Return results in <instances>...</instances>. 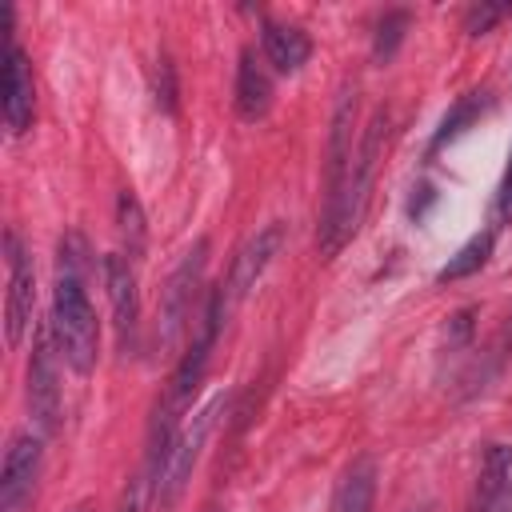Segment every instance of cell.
I'll return each instance as SVG.
<instances>
[{
    "mask_svg": "<svg viewBox=\"0 0 512 512\" xmlns=\"http://www.w3.org/2000/svg\"><path fill=\"white\" fill-rule=\"evenodd\" d=\"M352 120H356V88H344L332 108V136H328V180H324V208H320V228H316V248L324 260H332L352 228Z\"/></svg>",
    "mask_w": 512,
    "mask_h": 512,
    "instance_id": "obj_1",
    "label": "cell"
},
{
    "mask_svg": "<svg viewBox=\"0 0 512 512\" xmlns=\"http://www.w3.org/2000/svg\"><path fill=\"white\" fill-rule=\"evenodd\" d=\"M52 336H56L60 360L76 376H88L96 368V348H100L96 308L84 292V280L64 268L56 272V292H52Z\"/></svg>",
    "mask_w": 512,
    "mask_h": 512,
    "instance_id": "obj_2",
    "label": "cell"
},
{
    "mask_svg": "<svg viewBox=\"0 0 512 512\" xmlns=\"http://www.w3.org/2000/svg\"><path fill=\"white\" fill-rule=\"evenodd\" d=\"M224 404H228V396L216 392V396H212L200 412H192V420L176 432L172 452H168V460H164V472H160V480H156V504H160V508H172V504L180 500V492L188 488L192 468H196V460H200V452H204V440H208V432L216 428V416L224 412Z\"/></svg>",
    "mask_w": 512,
    "mask_h": 512,
    "instance_id": "obj_3",
    "label": "cell"
},
{
    "mask_svg": "<svg viewBox=\"0 0 512 512\" xmlns=\"http://www.w3.org/2000/svg\"><path fill=\"white\" fill-rule=\"evenodd\" d=\"M204 264H208V240H196L184 260L176 264V272L164 284V304H160V352L172 356V348L180 344V336L188 332V320L196 312V296H200V280H204Z\"/></svg>",
    "mask_w": 512,
    "mask_h": 512,
    "instance_id": "obj_4",
    "label": "cell"
},
{
    "mask_svg": "<svg viewBox=\"0 0 512 512\" xmlns=\"http://www.w3.org/2000/svg\"><path fill=\"white\" fill-rule=\"evenodd\" d=\"M56 360H60V348H56L52 320H48L36 328L32 360H28V412H32V424L40 428V436H52L60 428V416H64Z\"/></svg>",
    "mask_w": 512,
    "mask_h": 512,
    "instance_id": "obj_5",
    "label": "cell"
},
{
    "mask_svg": "<svg viewBox=\"0 0 512 512\" xmlns=\"http://www.w3.org/2000/svg\"><path fill=\"white\" fill-rule=\"evenodd\" d=\"M4 260H8V300H4V332L8 348H20L24 332L32 328V308H36V276H32V256L24 252L20 236L8 228L4 232Z\"/></svg>",
    "mask_w": 512,
    "mask_h": 512,
    "instance_id": "obj_6",
    "label": "cell"
},
{
    "mask_svg": "<svg viewBox=\"0 0 512 512\" xmlns=\"http://www.w3.org/2000/svg\"><path fill=\"white\" fill-rule=\"evenodd\" d=\"M100 272H104V292H108V304H112V324H116L120 352H132L136 324H140V292H136L132 260L120 256V252H108L100 260Z\"/></svg>",
    "mask_w": 512,
    "mask_h": 512,
    "instance_id": "obj_7",
    "label": "cell"
},
{
    "mask_svg": "<svg viewBox=\"0 0 512 512\" xmlns=\"http://www.w3.org/2000/svg\"><path fill=\"white\" fill-rule=\"evenodd\" d=\"M40 456H44V436L40 432H16L4 464H0V512H16L24 496L32 492L40 476Z\"/></svg>",
    "mask_w": 512,
    "mask_h": 512,
    "instance_id": "obj_8",
    "label": "cell"
},
{
    "mask_svg": "<svg viewBox=\"0 0 512 512\" xmlns=\"http://www.w3.org/2000/svg\"><path fill=\"white\" fill-rule=\"evenodd\" d=\"M32 116H36L32 64L12 40H4V124L20 136L32 128Z\"/></svg>",
    "mask_w": 512,
    "mask_h": 512,
    "instance_id": "obj_9",
    "label": "cell"
},
{
    "mask_svg": "<svg viewBox=\"0 0 512 512\" xmlns=\"http://www.w3.org/2000/svg\"><path fill=\"white\" fill-rule=\"evenodd\" d=\"M280 244H284V228H280V224H264L256 236H248V244H244V248L236 252V260H232V272H228V284H224L228 304L244 300V296L256 288V280L264 276V268H268L272 256L280 252Z\"/></svg>",
    "mask_w": 512,
    "mask_h": 512,
    "instance_id": "obj_10",
    "label": "cell"
},
{
    "mask_svg": "<svg viewBox=\"0 0 512 512\" xmlns=\"http://www.w3.org/2000/svg\"><path fill=\"white\" fill-rule=\"evenodd\" d=\"M272 108V80L264 72V64L256 60L252 48L240 52V68H236V116L244 124L264 120Z\"/></svg>",
    "mask_w": 512,
    "mask_h": 512,
    "instance_id": "obj_11",
    "label": "cell"
},
{
    "mask_svg": "<svg viewBox=\"0 0 512 512\" xmlns=\"http://www.w3.org/2000/svg\"><path fill=\"white\" fill-rule=\"evenodd\" d=\"M384 128H388V116L376 112L360 136V148H356V168H352V228L360 224L364 216V204H368V188H372V172H376V156H380V144H384Z\"/></svg>",
    "mask_w": 512,
    "mask_h": 512,
    "instance_id": "obj_12",
    "label": "cell"
},
{
    "mask_svg": "<svg viewBox=\"0 0 512 512\" xmlns=\"http://www.w3.org/2000/svg\"><path fill=\"white\" fill-rule=\"evenodd\" d=\"M372 504H376V460L356 456L340 472V484L332 492V512H372Z\"/></svg>",
    "mask_w": 512,
    "mask_h": 512,
    "instance_id": "obj_13",
    "label": "cell"
},
{
    "mask_svg": "<svg viewBox=\"0 0 512 512\" xmlns=\"http://www.w3.org/2000/svg\"><path fill=\"white\" fill-rule=\"evenodd\" d=\"M264 56H268V64H272L276 72L292 76V72H300V68L308 64L312 40H308V32L296 28V24H264Z\"/></svg>",
    "mask_w": 512,
    "mask_h": 512,
    "instance_id": "obj_14",
    "label": "cell"
},
{
    "mask_svg": "<svg viewBox=\"0 0 512 512\" xmlns=\"http://www.w3.org/2000/svg\"><path fill=\"white\" fill-rule=\"evenodd\" d=\"M484 108H488V96H484V92H468V96H460V100L448 108V116L440 120V128H436V136H432V148H444L448 140H456L460 132H468V128L484 116Z\"/></svg>",
    "mask_w": 512,
    "mask_h": 512,
    "instance_id": "obj_15",
    "label": "cell"
},
{
    "mask_svg": "<svg viewBox=\"0 0 512 512\" xmlns=\"http://www.w3.org/2000/svg\"><path fill=\"white\" fill-rule=\"evenodd\" d=\"M116 232L124 236V248H128V260H140L144 256V244H148V224H144V208L132 192H120L116 196Z\"/></svg>",
    "mask_w": 512,
    "mask_h": 512,
    "instance_id": "obj_16",
    "label": "cell"
},
{
    "mask_svg": "<svg viewBox=\"0 0 512 512\" xmlns=\"http://www.w3.org/2000/svg\"><path fill=\"white\" fill-rule=\"evenodd\" d=\"M488 252H492V232H476L440 272H436V280L440 284H448V280H464V276H472V272H480L484 264H488Z\"/></svg>",
    "mask_w": 512,
    "mask_h": 512,
    "instance_id": "obj_17",
    "label": "cell"
},
{
    "mask_svg": "<svg viewBox=\"0 0 512 512\" xmlns=\"http://www.w3.org/2000/svg\"><path fill=\"white\" fill-rule=\"evenodd\" d=\"M408 24H412V16H408L404 8H396V12H384V16H380L376 36H372V60H376V64H388V60L396 56V48L404 44Z\"/></svg>",
    "mask_w": 512,
    "mask_h": 512,
    "instance_id": "obj_18",
    "label": "cell"
},
{
    "mask_svg": "<svg viewBox=\"0 0 512 512\" xmlns=\"http://www.w3.org/2000/svg\"><path fill=\"white\" fill-rule=\"evenodd\" d=\"M152 100L164 116H176V104H180V88H176V68L168 56H156V68H152Z\"/></svg>",
    "mask_w": 512,
    "mask_h": 512,
    "instance_id": "obj_19",
    "label": "cell"
},
{
    "mask_svg": "<svg viewBox=\"0 0 512 512\" xmlns=\"http://www.w3.org/2000/svg\"><path fill=\"white\" fill-rule=\"evenodd\" d=\"M152 500H156V472H152V468H140V472L128 480V488L120 492L116 512H144Z\"/></svg>",
    "mask_w": 512,
    "mask_h": 512,
    "instance_id": "obj_20",
    "label": "cell"
},
{
    "mask_svg": "<svg viewBox=\"0 0 512 512\" xmlns=\"http://www.w3.org/2000/svg\"><path fill=\"white\" fill-rule=\"evenodd\" d=\"M508 12H512V4L480 0V4H472V8L464 12V32H468V36H484V32H492V24H500Z\"/></svg>",
    "mask_w": 512,
    "mask_h": 512,
    "instance_id": "obj_21",
    "label": "cell"
},
{
    "mask_svg": "<svg viewBox=\"0 0 512 512\" xmlns=\"http://www.w3.org/2000/svg\"><path fill=\"white\" fill-rule=\"evenodd\" d=\"M476 512H512V480L496 496H488L484 504H476Z\"/></svg>",
    "mask_w": 512,
    "mask_h": 512,
    "instance_id": "obj_22",
    "label": "cell"
},
{
    "mask_svg": "<svg viewBox=\"0 0 512 512\" xmlns=\"http://www.w3.org/2000/svg\"><path fill=\"white\" fill-rule=\"evenodd\" d=\"M500 220H512V152H508V168H504V184H500Z\"/></svg>",
    "mask_w": 512,
    "mask_h": 512,
    "instance_id": "obj_23",
    "label": "cell"
},
{
    "mask_svg": "<svg viewBox=\"0 0 512 512\" xmlns=\"http://www.w3.org/2000/svg\"><path fill=\"white\" fill-rule=\"evenodd\" d=\"M432 200H436L432 184H420V200H412V204H408V216H412V220H420V216L428 212V204H432Z\"/></svg>",
    "mask_w": 512,
    "mask_h": 512,
    "instance_id": "obj_24",
    "label": "cell"
},
{
    "mask_svg": "<svg viewBox=\"0 0 512 512\" xmlns=\"http://www.w3.org/2000/svg\"><path fill=\"white\" fill-rule=\"evenodd\" d=\"M72 512H92V508H88V504H80V508H72Z\"/></svg>",
    "mask_w": 512,
    "mask_h": 512,
    "instance_id": "obj_25",
    "label": "cell"
}]
</instances>
